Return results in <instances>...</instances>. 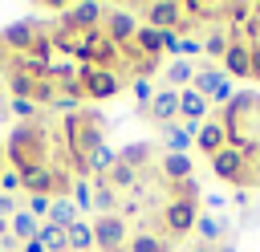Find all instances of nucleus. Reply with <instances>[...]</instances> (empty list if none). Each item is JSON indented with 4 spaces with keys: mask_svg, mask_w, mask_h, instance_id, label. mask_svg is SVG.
<instances>
[{
    "mask_svg": "<svg viewBox=\"0 0 260 252\" xmlns=\"http://www.w3.org/2000/svg\"><path fill=\"white\" fill-rule=\"evenodd\" d=\"M20 207V199L16 195H0V219H12V211Z\"/></svg>",
    "mask_w": 260,
    "mask_h": 252,
    "instance_id": "f704fd0d",
    "label": "nucleus"
},
{
    "mask_svg": "<svg viewBox=\"0 0 260 252\" xmlns=\"http://www.w3.org/2000/svg\"><path fill=\"white\" fill-rule=\"evenodd\" d=\"M37 228H41V219H37L32 211H24V207H16L12 219H8V232H12V240H20V244L37 240Z\"/></svg>",
    "mask_w": 260,
    "mask_h": 252,
    "instance_id": "ddd939ff",
    "label": "nucleus"
},
{
    "mask_svg": "<svg viewBox=\"0 0 260 252\" xmlns=\"http://www.w3.org/2000/svg\"><path fill=\"white\" fill-rule=\"evenodd\" d=\"M65 240H69V252H93V228H89V219H77L65 232Z\"/></svg>",
    "mask_w": 260,
    "mask_h": 252,
    "instance_id": "5701e85b",
    "label": "nucleus"
},
{
    "mask_svg": "<svg viewBox=\"0 0 260 252\" xmlns=\"http://www.w3.org/2000/svg\"><path fill=\"white\" fill-rule=\"evenodd\" d=\"M142 28V20H134V12H126V8H118V12H106V24H102V33L122 49V45H130L134 41V33Z\"/></svg>",
    "mask_w": 260,
    "mask_h": 252,
    "instance_id": "423d86ee",
    "label": "nucleus"
},
{
    "mask_svg": "<svg viewBox=\"0 0 260 252\" xmlns=\"http://www.w3.org/2000/svg\"><path fill=\"white\" fill-rule=\"evenodd\" d=\"M138 179H142V175H138L134 167H126V163H114V167L106 171V183H110L114 191H138V187H142Z\"/></svg>",
    "mask_w": 260,
    "mask_h": 252,
    "instance_id": "dca6fc26",
    "label": "nucleus"
},
{
    "mask_svg": "<svg viewBox=\"0 0 260 252\" xmlns=\"http://www.w3.org/2000/svg\"><path fill=\"white\" fill-rule=\"evenodd\" d=\"M77 85H81V98L85 102H106L122 89V77L114 69H98V65H81L77 69Z\"/></svg>",
    "mask_w": 260,
    "mask_h": 252,
    "instance_id": "20e7f679",
    "label": "nucleus"
},
{
    "mask_svg": "<svg viewBox=\"0 0 260 252\" xmlns=\"http://www.w3.org/2000/svg\"><path fill=\"white\" fill-rule=\"evenodd\" d=\"M4 236H12V232H8V219H0V240H4Z\"/></svg>",
    "mask_w": 260,
    "mask_h": 252,
    "instance_id": "58836bf2",
    "label": "nucleus"
},
{
    "mask_svg": "<svg viewBox=\"0 0 260 252\" xmlns=\"http://www.w3.org/2000/svg\"><path fill=\"white\" fill-rule=\"evenodd\" d=\"M248 57H252V81H260V45H248Z\"/></svg>",
    "mask_w": 260,
    "mask_h": 252,
    "instance_id": "c9c22d12",
    "label": "nucleus"
},
{
    "mask_svg": "<svg viewBox=\"0 0 260 252\" xmlns=\"http://www.w3.org/2000/svg\"><path fill=\"white\" fill-rule=\"evenodd\" d=\"M37 240L45 244V252H69L65 228H53V224H45V219H41V228H37Z\"/></svg>",
    "mask_w": 260,
    "mask_h": 252,
    "instance_id": "a878e982",
    "label": "nucleus"
},
{
    "mask_svg": "<svg viewBox=\"0 0 260 252\" xmlns=\"http://www.w3.org/2000/svg\"><path fill=\"white\" fill-rule=\"evenodd\" d=\"M118 211V191L106 179H93V215H114Z\"/></svg>",
    "mask_w": 260,
    "mask_h": 252,
    "instance_id": "aec40b11",
    "label": "nucleus"
},
{
    "mask_svg": "<svg viewBox=\"0 0 260 252\" xmlns=\"http://www.w3.org/2000/svg\"><path fill=\"white\" fill-rule=\"evenodd\" d=\"M118 163V150H110V146H98V150H89L85 154V175H93V179H106V171Z\"/></svg>",
    "mask_w": 260,
    "mask_h": 252,
    "instance_id": "6ab92c4d",
    "label": "nucleus"
},
{
    "mask_svg": "<svg viewBox=\"0 0 260 252\" xmlns=\"http://www.w3.org/2000/svg\"><path fill=\"white\" fill-rule=\"evenodd\" d=\"M191 81H195V61H179V57H175V61L162 69V85H167V89H187Z\"/></svg>",
    "mask_w": 260,
    "mask_h": 252,
    "instance_id": "9b49d317",
    "label": "nucleus"
},
{
    "mask_svg": "<svg viewBox=\"0 0 260 252\" xmlns=\"http://www.w3.org/2000/svg\"><path fill=\"white\" fill-rule=\"evenodd\" d=\"M81 215H77V207H73V199L65 195V199H53V207H49V215H45V224H53V228H73Z\"/></svg>",
    "mask_w": 260,
    "mask_h": 252,
    "instance_id": "f3484780",
    "label": "nucleus"
},
{
    "mask_svg": "<svg viewBox=\"0 0 260 252\" xmlns=\"http://www.w3.org/2000/svg\"><path fill=\"white\" fill-rule=\"evenodd\" d=\"M77 215H93V179H73V191H69Z\"/></svg>",
    "mask_w": 260,
    "mask_h": 252,
    "instance_id": "4be33fe9",
    "label": "nucleus"
},
{
    "mask_svg": "<svg viewBox=\"0 0 260 252\" xmlns=\"http://www.w3.org/2000/svg\"><path fill=\"white\" fill-rule=\"evenodd\" d=\"M228 45H232V41H228V28H223V24H211V28H207V37H203V53L211 57V65H219V61H223Z\"/></svg>",
    "mask_w": 260,
    "mask_h": 252,
    "instance_id": "a211bd4d",
    "label": "nucleus"
},
{
    "mask_svg": "<svg viewBox=\"0 0 260 252\" xmlns=\"http://www.w3.org/2000/svg\"><path fill=\"white\" fill-rule=\"evenodd\" d=\"M215 252H236V248L232 244H215Z\"/></svg>",
    "mask_w": 260,
    "mask_h": 252,
    "instance_id": "ea45409f",
    "label": "nucleus"
},
{
    "mask_svg": "<svg viewBox=\"0 0 260 252\" xmlns=\"http://www.w3.org/2000/svg\"><path fill=\"white\" fill-rule=\"evenodd\" d=\"M211 171H215V179H223V183H240V187L256 183V159H252L248 150H240V146H223V150L211 159Z\"/></svg>",
    "mask_w": 260,
    "mask_h": 252,
    "instance_id": "f03ea898",
    "label": "nucleus"
},
{
    "mask_svg": "<svg viewBox=\"0 0 260 252\" xmlns=\"http://www.w3.org/2000/svg\"><path fill=\"white\" fill-rule=\"evenodd\" d=\"M0 89H4V81H0ZM0 102H4V98H0Z\"/></svg>",
    "mask_w": 260,
    "mask_h": 252,
    "instance_id": "a19ab883",
    "label": "nucleus"
},
{
    "mask_svg": "<svg viewBox=\"0 0 260 252\" xmlns=\"http://www.w3.org/2000/svg\"><path fill=\"white\" fill-rule=\"evenodd\" d=\"M219 69L236 81H252V57H248V45H228V53H223V61H219Z\"/></svg>",
    "mask_w": 260,
    "mask_h": 252,
    "instance_id": "1a4fd4ad",
    "label": "nucleus"
},
{
    "mask_svg": "<svg viewBox=\"0 0 260 252\" xmlns=\"http://www.w3.org/2000/svg\"><path fill=\"white\" fill-rule=\"evenodd\" d=\"M49 150H53V134H49L45 122H20L4 142V159L20 175L32 171V167H49Z\"/></svg>",
    "mask_w": 260,
    "mask_h": 252,
    "instance_id": "f257e3e1",
    "label": "nucleus"
},
{
    "mask_svg": "<svg viewBox=\"0 0 260 252\" xmlns=\"http://www.w3.org/2000/svg\"><path fill=\"white\" fill-rule=\"evenodd\" d=\"M20 191V171L16 167H4L0 171V195H16Z\"/></svg>",
    "mask_w": 260,
    "mask_h": 252,
    "instance_id": "2f4dec72",
    "label": "nucleus"
},
{
    "mask_svg": "<svg viewBox=\"0 0 260 252\" xmlns=\"http://www.w3.org/2000/svg\"><path fill=\"white\" fill-rule=\"evenodd\" d=\"M158 219H162V236H187V232H195L199 211H195V203L167 199V203H162V211H158Z\"/></svg>",
    "mask_w": 260,
    "mask_h": 252,
    "instance_id": "39448f33",
    "label": "nucleus"
},
{
    "mask_svg": "<svg viewBox=\"0 0 260 252\" xmlns=\"http://www.w3.org/2000/svg\"><path fill=\"white\" fill-rule=\"evenodd\" d=\"M191 252H215V244H195Z\"/></svg>",
    "mask_w": 260,
    "mask_h": 252,
    "instance_id": "4c0bfd02",
    "label": "nucleus"
},
{
    "mask_svg": "<svg viewBox=\"0 0 260 252\" xmlns=\"http://www.w3.org/2000/svg\"><path fill=\"white\" fill-rule=\"evenodd\" d=\"M162 130V142H167V150H175V154H187V146L195 142L187 130H183V122H171V126H158Z\"/></svg>",
    "mask_w": 260,
    "mask_h": 252,
    "instance_id": "393cba45",
    "label": "nucleus"
},
{
    "mask_svg": "<svg viewBox=\"0 0 260 252\" xmlns=\"http://www.w3.org/2000/svg\"><path fill=\"white\" fill-rule=\"evenodd\" d=\"M49 207H53V199H49V195H24V211H32L37 219H41V215H49Z\"/></svg>",
    "mask_w": 260,
    "mask_h": 252,
    "instance_id": "473e14b6",
    "label": "nucleus"
},
{
    "mask_svg": "<svg viewBox=\"0 0 260 252\" xmlns=\"http://www.w3.org/2000/svg\"><path fill=\"white\" fill-rule=\"evenodd\" d=\"M232 98H236V85H232V77H223V81L215 85V93H211L207 102H215V106H228Z\"/></svg>",
    "mask_w": 260,
    "mask_h": 252,
    "instance_id": "72a5a7b5",
    "label": "nucleus"
},
{
    "mask_svg": "<svg viewBox=\"0 0 260 252\" xmlns=\"http://www.w3.org/2000/svg\"><path fill=\"white\" fill-rule=\"evenodd\" d=\"M223 77H228V73H223L219 65H195V81H191V89H195V93H203V98H211V93H215V85H219Z\"/></svg>",
    "mask_w": 260,
    "mask_h": 252,
    "instance_id": "2eb2a0df",
    "label": "nucleus"
},
{
    "mask_svg": "<svg viewBox=\"0 0 260 252\" xmlns=\"http://www.w3.org/2000/svg\"><path fill=\"white\" fill-rule=\"evenodd\" d=\"M195 232L203 236V244H223V236L232 232V219H223V215H199Z\"/></svg>",
    "mask_w": 260,
    "mask_h": 252,
    "instance_id": "4468645a",
    "label": "nucleus"
},
{
    "mask_svg": "<svg viewBox=\"0 0 260 252\" xmlns=\"http://www.w3.org/2000/svg\"><path fill=\"white\" fill-rule=\"evenodd\" d=\"M158 171H162L167 183H183V179L195 175V163H191V154H175V150H167L162 163H158Z\"/></svg>",
    "mask_w": 260,
    "mask_h": 252,
    "instance_id": "9d476101",
    "label": "nucleus"
},
{
    "mask_svg": "<svg viewBox=\"0 0 260 252\" xmlns=\"http://www.w3.org/2000/svg\"><path fill=\"white\" fill-rule=\"evenodd\" d=\"M167 187H171V199H183V203H195V207H199V199H203V187H199L195 175L183 179V183H167Z\"/></svg>",
    "mask_w": 260,
    "mask_h": 252,
    "instance_id": "bb28decb",
    "label": "nucleus"
},
{
    "mask_svg": "<svg viewBox=\"0 0 260 252\" xmlns=\"http://www.w3.org/2000/svg\"><path fill=\"white\" fill-rule=\"evenodd\" d=\"M223 146H228V130H223V122H219V118H207V122L199 126V134H195V150H203L207 159H215Z\"/></svg>",
    "mask_w": 260,
    "mask_h": 252,
    "instance_id": "6e6552de",
    "label": "nucleus"
},
{
    "mask_svg": "<svg viewBox=\"0 0 260 252\" xmlns=\"http://www.w3.org/2000/svg\"><path fill=\"white\" fill-rule=\"evenodd\" d=\"M146 114L158 122V126H171V122H179V89H154V102L146 106Z\"/></svg>",
    "mask_w": 260,
    "mask_h": 252,
    "instance_id": "0eeeda50",
    "label": "nucleus"
},
{
    "mask_svg": "<svg viewBox=\"0 0 260 252\" xmlns=\"http://www.w3.org/2000/svg\"><path fill=\"white\" fill-rule=\"evenodd\" d=\"M20 191L24 195H49V167H32L20 175ZM53 199V195H49Z\"/></svg>",
    "mask_w": 260,
    "mask_h": 252,
    "instance_id": "412c9836",
    "label": "nucleus"
},
{
    "mask_svg": "<svg viewBox=\"0 0 260 252\" xmlns=\"http://www.w3.org/2000/svg\"><path fill=\"white\" fill-rule=\"evenodd\" d=\"M203 199H207V207H211V211H219V207L228 203V195H219V191H211V195H203Z\"/></svg>",
    "mask_w": 260,
    "mask_h": 252,
    "instance_id": "e433bc0d",
    "label": "nucleus"
},
{
    "mask_svg": "<svg viewBox=\"0 0 260 252\" xmlns=\"http://www.w3.org/2000/svg\"><path fill=\"white\" fill-rule=\"evenodd\" d=\"M89 228H93V252H126L130 228H126V219L118 211L114 215H93Z\"/></svg>",
    "mask_w": 260,
    "mask_h": 252,
    "instance_id": "7ed1b4c3",
    "label": "nucleus"
},
{
    "mask_svg": "<svg viewBox=\"0 0 260 252\" xmlns=\"http://www.w3.org/2000/svg\"><path fill=\"white\" fill-rule=\"evenodd\" d=\"M248 16H252V4H244V0H228V4H223V24H228V28L248 24Z\"/></svg>",
    "mask_w": 260,
    "mask_h": 252,
    "instance_id": "cd10ccee",
    "label": "nucleus"
},
{
    "mask_svg": "<svg viewBox=\"0 0 260 252\" xmlns=\"http://www.w3.org/2000/svg\"><path fill=\"white\" fill-rule=\"evenodd\" d=\"M199 53H203V41H199V37H179V49H175L179 61H191V57H199Z\"/></svg>",
    "mask_w": 260,
    "mask_h": 252,
    "instance_id": "c756f323",
    "label": "nucleus"
},
{
    "mask_svg": "<svg viewBox=\"0 0 260 252\" xmlns=\"http://www.w3.org/2000/svg\"><path fill=\"white\" fill-rule=\"evenodd\" d=\"M0 150H4V146H0Z\"/></svg>",
    "mask_w": 260,
    "mask_h": 252,
    "instance_id": "79ce46f5",
    "label": "nucleus"
},
{
    "mask_svg": "<svg viewBox=\"0 0 260 252\" xmlns=\"http://www.w3.org/2000/svg\"><path fill=\"white\" fill-rule=\"evenodd\" d=\"M130 89H134V98H138V106H142V110L154 102V81H146V77H134V81H130Z\"/></svg>",
    "mask_w": 260,
    "mask_h": 252,
    "instance_id": "7c9ffc66",
    "label": "nucleus"
},
{
    "mask_svg": "<svg viewBox=\"0 0 260 252\" xmlns=\"http://www.w3.org/2000/svg\"><path fill=\"white\" fill-rule=\"evenodd\" d=\"M150 159H154V146L150 142H126L122 150H118V163H126V167H134L138 175L150 167Z\"/></svg>",
    "mask_w": 260,
    "mask_h": 252,
    "instance_id": "f8f14e48",
    "label": "nucleus"
},
{
    "mask_svg": "<svg viewBox=\"0 0 260 252\" xmlns=\"http://www.w3.org/2000/svg\"><path fill=\"white\" fill-rule=\"evenodd\" d=\"M126 252H171V244H167V236H158V232H138V236H130Z\"/></svg>",
    "mask_w": 260,
    "mask_h": 252,
    "instance_id": "b1692460",
    "label": "nucleus"
},
{
    "mask_svg": "<svg viewBox=\"0 0 260 252\" xmlns=\"http://www.w3.org/2000/svg\"><path fill=\"white\" fill-rule=\"evenodd\" d=\"M8 110H12L16 118H24V122H37V114H41V106H37L32 98H8Z\"/></svg>",
    "mask_w": 260,
    "mask_h": 252,
    "instance_id": "c85d7f7f",
    "label": "nucleus"
}]
</instances>
